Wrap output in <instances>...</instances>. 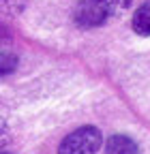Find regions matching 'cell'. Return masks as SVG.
<instances>
[{"label": "cell", "mask_w": 150, "mask_h": 154, "mask_svg": "<svg viewBox=\"0 0 150 154\" xmlns=\"http://www.w3.org/2000/svg\"><path fill=\"white\" fill-rule=\"evenodd\" d=\"M101 143L103 137L97 126H82L62 139L58 154H97Z\"/></svg>", "instance_id": "1"}, {"label": "cell", "mask_w": 150, "mask_h": 154, "mask_svg": "<svg viewBox=\"0 0 150 154\" xmlns=\"http://www.w3.org/2000/svg\"><path fill=\"white\" fill-rule=\"evenodd\" d=\"M107 17L109 15L97 0H82L73 11V19L80 28H97L107 22Z\"/></svg>", "instance_id": "2"}, {"label": "cell", "mask_w": 150, "mask_h": 154, "mask_svg": "<svg viewBox=\"0 0 150 154\" xmlns=\"http://www.w3.org/2000/svg\"><path fill=\"white\" fill-rule=\"evenodd\" d=\"M105 152L107 154H137L139 148L127 135H111L105 143Z\"/></svg>", "instance_id": "3"}, {"label": "cell", "mask_w": 150, "mask_h": 154, "mask_svg": "<svg viewBox=\"0 0 150 154\" xmlns=\"http://www.w3.org/2000/svg\"><path fill=\"white\" fill-rule=\"evenodd\" d=\"M131 26H133V30L139 36H150V0H146L142 7L135 9Z\"/></svg>", "instance_id": "4"}, {"label": "cell", "mask_w": 150, "mask_h": 154, "mask_svg": "<svg viewBox=\"0 0 150 154\" xmlns=\"http://www.w3.org/2000/svg\"><path fill=\"white\" fill-rule=\"evenodd\" d=\"M97 2L105 9L107 15H118V13H122V11L129 9L133 0H97Z\"/></svg>", "instance_id": "5"}, {"label": "cell", "mask_w": 150, "mask_h": 154, "mask_svg": "<svg viewBox=\"0 0 150 154\" xmlns=\"http://www.w3.org/2000/svg\"><path fill=\"white\" fill-rule=\"evenodd\" d=\"M17 69V56L9 51H0V77L11 75Z\"/></svg>", "instance_id": "6"}, {"label": "cell", "mask_w": 150, "mask_h": 154, "mask_svg": "<svg viewBox=\"0 0 150 154\" xmlns=\"http://www.w3.org/2000/svg\"><path fill=\"white\" fill-rule=\"evenodd\" d=\"M2 5H5V9L11 11V13H20V11L24 9V0H2Z\"/></svg>", "instance_id": "7"}, {"label": "cell", "mask_w": 150, "mask_h": 154, "mask_svg": "<svg viewBox=\"0 0 150 154\" xmlns=\"http://www.w3.org/2000/svg\"><path fill=\"white\" fill-rule=\"evenodd\" d=\"M9 141V126H7V122L0 118V146L2 143H7Z\"/></svg>", "instance_id": "8"}, {"label": "cell", "mask_w": 150, "mask_h": 154, "mask_svg": "<svg viewBox=\"0 0 150 154\" xmlns=\"http://www.w3.org/2000/svg\"><path fill=\"white\" fill-rule=\"evenodd\" d=\"M0 154H9V152H5V150H0Z\"/></svg>", "instance_id": "9"}]
</instances>
